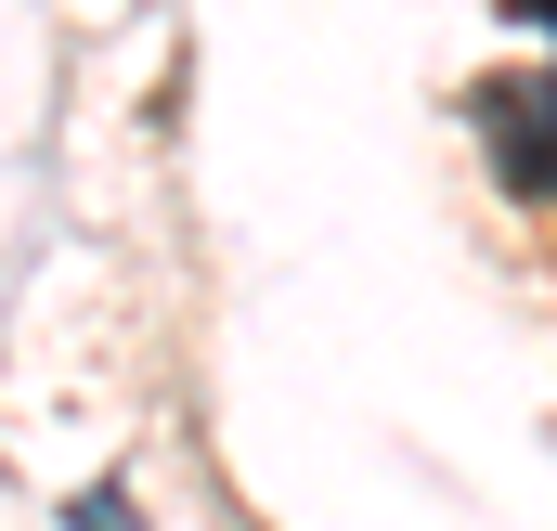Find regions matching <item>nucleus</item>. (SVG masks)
Wrapping results in <instances>:
<instances>
[{
    "instance_id": "1",
    "label": "nucleus",
    "mask_w": 557,
    "mask_h": 531,
    "mask_svg": "<svg viewBox=\"0 0 557 531\" xmlns=\"http://www.w3.org/2000/svg\"><path fill=\"white\" fill-rule=\"evenodd\" d=\"M480 131H493V156H506V182H532V195H545V182H557V78L493 91V104H480Z\"/></svg>"
},
{
    "instance_id": "2",
    "label": "nucleus",
    "mask_w": 557,
    "mask_h": 531,
    "mask_svg": "<svg viewBox=\"0 0 557 531\" xmlns=\"http://www.w3.org/2000/svg\"><path fill=\"white\" fill-rule=\"evenodd\" d=\"M65 531H143V519H131V493H78V506H65Z\"/></svg>"
},
{
    "instance_id": "3",
    "label": "nucleus",
    "mask_w": 557,
    "mask_h": 531,
    "mask_svg": "<svg viewBox=\"0 0 557 531\" xmlns=\"http://www.w3.org/2000/svg\"><path fill=\"white\" fill-rule=\"evenodd\" d=\"M519 13H532V26H557V0H519Z\"/></svg>"
}]
</instances>
